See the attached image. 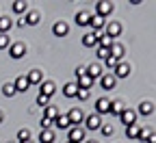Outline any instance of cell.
<instances>
[{"mask_svg": "<svg viewBox=\"0 0 156 143\" xmlns=\"http://www.w3.org/2000/svg\"><path fill=\"white\" fill-rule=\"evenodd\" d=\"M100 130H102V134H104V137H113V134H115V128H113L111 124H102V126H100Z\"/></svg>", "mask_w": 156, "mask_h": 143, "instance_id": "8d00e7d4", "label": "cell"}, {"mask_svg": "<svg viewBox=\"0 0 156 143\" xmlns=\"http://www.w3.org/2000/svg\"><path fill=\"white\" fill-rule=\"evenodd\" d=\"M67 143H69V141H67Z\"/></svg>", "mask_w": 156, "mask_h": 143, "instance_id": "bcb514c9", "label": "cell"}, {"mask_svg": "<svg viewBox=\"0 0 156 143\" xmlns=\"http://www.w3.org/2000/svg\"><path fill=\"white\" fill-rule=\"evenodd\" d=\"M58 115H61V113H58V109H56V106H46V115H44V117H48L50 121H54Z\"/></svg>", "mask_w": 156, "mask_h": 143, "instance_id": "4dcf8cb0", "label": "cell"}, {"mask_svg": "<svg viewBox=\"0 0 156 143\" xmlns=\"http://www.w3.org/2000/svg\"><path fill=\"white\" fill-rule=\"evenodd\" d=\"M89 95H91V91H89V89H78V91H76V98L80 100V102L89 100Z\"/></svg>", "mask_w": 156, "mask_h": 143, "instance_id": "f35d334b", "label": "cell"}, {"mask_svg": "<svg viewBox=\"0 0 156 143\" xmlns=\"http://www.w3.org/2000/svg\"><path fill=\"white\" fill-rule=\"evenodd\" d=\"M89 20H91V13L89 11H78L76 13V24L78 26H89Z\"/></svg>", "mask_w": 156, "mask_h": 143, "instance_id": "ffe728a7", "label": "cell"}, {"mask_svg": "<svg viewBox=\"0 0 156 143\" xmlns=\"http://www.w3.org/2000/svg\"><path fill=\"white\" fill-rule=\"evenodd\" d=\"M52 126H54V128H58V130H69V128H72L67 115H58V117L52 121Z\"/></svg>", "mask_w": 156, "mask_h": 143, "instance_id": "9a60e30c", "label": "cell"}, {"mask_svg": "<svg viewBox=\"0 0 156 143\" xmlns=\"http://www.w3.org/2000/svg\"><path fill=\"white\" fill-rule=\"evenodd\" d=\"M136 113H139V115H152L154 113V106L150 104V102H141V104H139V111H136Z\"/></svg>", "mask_w": 156, "mask_h": 143, "instance_id": "f546056e", "label": "cell"}, {"mask_svg": "<svg viewBox=\"0 0 156 143\" xmlns=\"http://www.w3.org/2000/svg\"><path fill=\"white\" fill-rule=\"evenodd\" d=\"M22 141H30V130L28 128H20L17 130V143H22Z\"/></svg>", "mask_w": 156, "mask_h": 143, "instance_id": "1f68e13d", "label": "cell"}, {"mask_svg": "<svg viewBox=\"0 0 156 143\" xmlns=\"http://www.w3.org/2000/svg\"><path fill=\"white\" fill-rule=\"evenodd\" d=\"M119 119H122V124H124V126H132V124H136V111L126 109V111L119 115Z\"/></svg>", "mask_w": 156, "mask_h": 143, "instance_id": "9c48e42d", "label": "cell"}, {"mask_svg": "<svg viewBox=\"0 0 156 143\" xmlns=\"http://www.w3.org/2000/svg\"><path fill=\"white\" fill-rule=\"evenodd\" d=\"M54 91H56V87H54V83H50V80H46V83L39 85V93H41V95L52 98V95H54Z\"/></svg>", "mask_w": 156, "mask_h": 143, "instance_id": "e0dca14e", "label": "cell"}, {"mask_svg": "<svg viewBox=\"0 0 156 143\" xmlns=\"http://www.w3.org/2000/svg\"><path fill=\"white\" fill-rule=\"evenodd\" d=\"M67 141H69V143H83V141H85V128L72 126L69 132H67Z\"/></svg>", "mask_w": 156, "mask_h": 143, "instance_id": "6da1fadb", "label": "cell"}, {"mask_svg": "<svg viewBox=\"0 0 156 143\" xmlns=\"http://www.w3.org/2000/svg\"><path fill=\"white\" fill-rule=\"evenodd\" d=\"M2 119H5V115H2V111H0V124H2Z\"/></svg>", "mask_w": 156, "mask_h": 143, "instance_id": "7bdbcfd3", "label": "cell"}, {"mask_svg": "<svg viewBox=\"0 0 156 143\" xmlns=\"http://www.w3.org/2000/svg\"><path fill=\"white\" fill-rule=\"evenodd\" d=\"M67 30H69V26H67L65 22H61V20H58V22H54V26H52V33H54L56 37H65Z\"/></svg>", "mask_w": 156, "mask_h": 143, "instance_id": "ac0fdd59", "label": "cell"}, {"mask_svg": "<svg viewBox=\"0 0 156 143\" xmlns=\"http://www.w3.org/2000/svg\"><path fill=\"white\" fill-rule=\"evenodd\" d=\"M26 11H28V2H24V0H15V2H13V13L24 15Z\"/></svg>", "mask_w": 156, "mask_h": 143, "instance_id": "4316f807", "label": "cell"}, {"mask_svg": "<svg viewBox=\"0 0 156 143\" xmlns=\"http://www.w3.org/2000/svg\"><path fill=\"white\" fill-rule=\"evenodd\" d=\"M2 95H5V98H13V95H15L13 83H5V85H2Z\"/></svg>", "mask_w": 156, "mask_h": 143, "instance_id": "d6a6232c", "label": "cell"}, {"mask_svg": "<svg viewBox=\"0 0 156 143\" xmlns=\"http://www.w3.org/2000/svg\"><path fill=\"white\" fill-rule=\"evenodd\" d=\"M26 78H28L30 85H41V83H44V72H41V70H30Z\"/></svg>", "mask_w": 156, "mask_h": 143, "instance_id": "2e32d148", "label": "cell"}, {"mask_svg": "<svg viewBox=\"0 0 156 143\" xmlns=\"http://www.w3.org/2000/svg\"><path fill=\"white\" fill-rule=\"evenodd\" d=\"M95 52H98L95 56H98V59H102V61H104L106 56H111V48H100V46H98V50H95Z\"/></svg>", "mask_w": 156, "mask_h": 143, "instance_id": "74e56055", "label": "cell"}, {"mask_svg": "<svg viewBox=\"0 0 156 143\" xmlns=\"http://www.w3.org/2000/svg\"><path fill=\"white\" fill-rule=\"evenodd\" d=\"M104 35H108L113 41H115V37H119L122 35V24L119 22H106V26H104Z\"/></svg>", "mask_w": 156, "mask_h": 143, "instance_id": "277c9868", "label": "cell"}, {"mask_svg": "<svg viewBox=\"0 0 156 143\" xmlns=\"http://www.w3.org/2000/svg\"><path fill=\"white\" fill-rule=\"evenodd\" d=\"M76 87H78V89H89V91H91V87H93V80H91V78L85 74V76H80V78L76 80Z\"/></svg>", "mask_w": 156, "mask_h": 143, "instance_id": "7402d4cb", "label": "cell"}, {"mask_svg": "<svg viewBox=\"0 0 156 143\" xmlns=\"http://www.w3.org/2000/svg\"><path fill=\"white\" fill-rule=\"evenodd\" d=\"M98 46H100V48H111L113 46V39L108 35H104V33H98Z\"/></svg>", "mask_w": 156, "mask_h": 143, "instance_id": "484cf974", "label": "cell"}, {"mask_svg": "<svg viewBox=\"0 0 156 143\" xmlns=\"http://www.w3.org/2000/svg\"><path fill=\"white\" fill-rule=\"evenodd\" d=\"M24 54H26V46H24L22 41H17V44H11V46H9V56H11V59L17 61V59H22Z\"/></svg>", "mask_w": 156, "mask_h": 143, "instance_id": "3957f363", "label": "cell"}, {"mask_svg": "<svg viewBox=\"0 0 156 143\" xmlns=\"http://www.w3.org/2000/svg\"><path fill=\"white\" fill-rule=\"evenodd\" d=\"M11 26H13V20L9 15H0V35H9Z\"/></svg>", "mask_w": 156, "mask_h": 143, "instance_id": "d6986e66", "label": "cell"}, {"mask_svg": "<svg viewBox=\"0 0 156 143\" xmlns=\"http://www.w3.org/2000/svg\"><path fill=\"white\" fill-rule=\"evenodd\" d=\"M89 26H91L95 33H102V28L106 26V20H104V17H100V15H91V20H89Z\"/></svg>", "mask_w": 156, "mask_h": 143, "instance_id": "4fadbf2b", "label": "cell"}, {"mask_svg": "<svg viewBox=\"0 0 156 143\" xmlns=\"http://www.w3.org/2000/svg\"><path fill=\"white\" fill-rule=\"evenodd\" d=\"M126 109H128V106L124 104L122 100H115V102H111V113H113V115H117V117H119V115H122Z\"/></svg>", "mask_w": 156, "mask_h": 143, "instance_id": "44dd1931", "label": "cell"}, {"mask_svg": "<svg viewBox=\"0 0 156 143\" xmlns=\"http://www.w3.org/2000/svg\"><path fill=\"white\" fill-rule=\"evenodd\" d=\"M150 134H152V130H150V128H141L139 139H141V141H147V139H150Z\"/></svg>", "mask_w": 156, "mask_h": 143, "instance_id": "ab89813d", "label": "cell"}, {"mask_svg": "<svg viewBox=\"0 0 156 143\" xmlns=\"http://www.w3.org/2000/svg\"><path fill=\"white\" fill-rule=\"evenodd\" d=\"M100 85H102V89H115V85H117V78L108 72V74H102V78H100Z\"/></svg>", "mask_w": 156, "mask_h": 143, "instance_id": "30bf717a", "label": "cell"}, {"mask_svg": "<svg viewBox=\"0 0 156 143\" xmlns=\"http://www.w3.org/2000/svg\"><path fill=\"white\" fill-rule=\"evenodd\" d=\"M76 91H78L76 83H65L63 85V95L65 98H76Z\"/></svg>", "mask_w": 156, "mask_h": 143, "instance_id": "d4e9b609", "label": "cell"}, {"mask_svg": "<svg viewBox=\"0 0 156 143\" xmlns=\"http://www.w3.org/2000/svg\"><path fill=\"white\" fill-rule=\"evenodd\" d=\"M100 126H102V117L100 115H87L85 117V128L87 130H100Z\"/></svg>", "mask_w": 156, "mask_h": 143, "instance_id": "7a4b0ae2", "label": "cell"}, {"mask_svg": "<svg viewBox=\"0 0 156 143\" xmlns=\"http://www.w3.org/2000/svg\"><path fill=\"white\" fill-rule=\"evenodd\" d=\"M67 119H69V124H72V126H78L80 121H85V115H83L80 109H72V111L67 113Z\"/></svg>", "mask_w": 156, "mask_h": 143, "instance_id": "7c38bea8", "label": "cell"}, {"mask_svg": "<svg viewBox=\"0 0 156 143\" xmlns=\"http://www.w3.org/2000/svg\"><path fill=\"white\" fill-rule=\"evenodd\" d=\"M115 78H128L130 76V65L128 63H122V61H119V63H117V67L111 72Z\"/></svg>", "mask_w": 156, "mask_h": 143, "instance_id": "52a82bcc", "label": "cell"}, {"mask_svg": "<svg viewBox=\"0 0 156 143\" xmlns=\"http://www.w3.org/2000/svg\"><path fill=\"white\" fill-rule=\"evenodd\" d=\"M74 74H76V78H80V76H85V74H87V67H85V65H78Z\"/></svg>", "mask_w": 156, "mask_h": 143, "instance_id": "60d3db41", "label": "cell"}, {"mask_svg": "<svg viewBox=\"0 0 156 143\" xmlns=\"http://www.w3.org/2000/svg\"><path fill=\"white\" fill-rule=\"evenodd\" d=\"M83 46L85 48H98V33L95 30H89L83 35Z\"/></svg>", "mask_w": 156, "mask_h": 143, "instance_id": "ba28073f", "label": "cell"}, {"mask_svg": "<svg viewBox=\"0 0 156 143\" xmlns=\"http://www.w3.org/2000/svg\"><path fill=\"white\" fill-rule=\"evenodd\" d=\"M22 143H33V141H22Z\"/></svg>", "mask_w": 156, "mask_h": 143, "instance_id": "f6af8a7d", "label": "cell"}, {"mask_svg": "<svg viewBox=\"0 0 156 143\" xmlns=\"http://www.w3.org/2000/svg\"><path fill=\"white\" fill-rule=\"evenodd\" d=\"M117 63H119V61H117L115 56H106V59H104V65H106V67H108L111 72H113V70L117 67Z\"/></svg>", "mask_w": 156, "mask_h": 143, "instance_id": "d590c367", "label": "cell"}, {"mask_svg": "<svg viewBox=\"0 0 156 143\" xmlns=\"http://www.w3.org/2000/svg\"><path fill=\"white\" fill-rule=\"evenodd\" d=\"M87 76L93 80V83H95V80H100V78H102V67L98 65V63H91V65H87Z\"/></svg>", "mask_w": 156, "mask_h": 143, "instance_id": "5bb4252c", "label": "cell"}, {"mask_svg": "<svg viewBox=\"0 0 156 143\" xmlns=\"http://www.w3.org/2000/svg\"><path fill=\"white\" fill-rule=\"evenodd\" d=\"M24 22H26L28 26H37V24H39V13H37V11H28V13L24 15Z\"/></svg>", "mask_w": 156, "mask_h": 143, "instance_id": "603a6c76", "label": "cell"}, {"mask_svg": "<svg viewBox=\"0 0 156 143\" xmlns=\"http://www.w3.org/2000/svg\"><path fill=\"white\" fill-rule=\"evenodd\" d=\"M111 113V100L108 98H100L95 102V115H106Z\"/></svg>", "mask_w": 156, "mask_h": 143, "instance_id": "5b68a950", "label": "cell"}, {"mask_svg": "<svg viewBox=\"0 0 156 143\" xmlns=\"http://www.w3.org/2000/svg\"><path fill=\"white\" fill-rule=\"evenodd\" d=\"M85 143H98V141H85Z\"/></svg>", "mask_w": 156, "mask_h": 143, "instance_id": "ee69618b", "label": "cell"}, {"mask_svg": "<svg viewBox=\"0 0 156 143\" xmlns=\"http://www.w3.org/2000/svg\"><path fill=\"white\" fill-rule=\"evenodd\" d=\"M37 106H41V109L50 106V98H48V95H41V93H39V95H37Z\"/></svg>", "mask_w": 156, "mask_h": 143, "instance_id": "836d02e7", "label": "cell"}, {"mask_svg": "<svg viewBox=\"0 0 156 143\" xmlns=\"http://www.w3.org/2000/svg\"><path fill=\"white\" fill-rule=\"evenodd\" d=\"M111 56H115L117 61H122V56H124V46L113 41V46H111Z\"/></svg>", "mask_w": 156, "mask_h": 143, "instance_id": "83f0119b", "label": "cell"}, {"mask_svg": "<svg viewBox=\"0 0 156 143\" xmlns=\"http://www.w3.org/2000/svg\"><path fill=\"white\" fill-rule=\"evenodd\" d=\"M113 2H98L95 5V15H100V17H108L113 13Z\"/></svg>", "mask_w": 156, "mask_h": 143, "instance_id": "8992f818", "label": "cell"}, {"mask_svg": "<svg viewBox=\"0 0 156 143\" xmlns=\"http://www.w3.org/2000/svg\"><path fill=\"white\" fill-rule=\"evenodd\" d=\"M147 143H156V132H152V134H150V139H147Z\"/></svg>", "mask_w": 156, "mask_h": 143, "instance_id": "b9f144b4", "label": "cell"}, {"mask_svg": "<svg viewBox=\"0 0 156 143\" xmlns=\"http://www.w3.org/2000/svg\"><path fill=\"white\" fill-rule=\"evenodd\" d=\"M139 132H141V126H139V124L126 126V137H128V139H139Z\"/></svg>", "mask_w": 156, "mask_h": 143, "instance_id": "cb8c5ba5", "label": "cell"}, {"mask_svg": "<svg viewBox=\"0 0 156 143\" xmlns=\"http://www.w3.org/2000/svg\"><path fill=\"white\" fill-rule=\"evenodd\" d=\"M13 87H15V93H24V91H28L30 83H28V78H26V76H17V78H15V83H13Z\"/></svg>", "mask_w": 156, "mask_h": 143, "instance_id": "8fae6325", "label": "cell"}, {"mask_svg": "<svg viewBox=\"0 0 156 143\" xmlns=\"http://www.w3.org/2000/svg\"><path fill=\"white\" fill-rule=\"evenodd\" d=\"M39 141L41 143H54V130H41L39 132Z\"/></svg>", "mask_w": 156, "mask_h": 143, "instance_id": "f1b7e54d", "label": "cell"}, {"mask_svg": "<svg viewBox=\"0 0 156 143\" xmlns=\"http://www.w3.org/2000/svg\"><path fill=\"white\" fill-rule=\"evenodd\" d=\"M11 46V37L9 35H0V50H9Z\"/></svg>", "mask_w": 156, "mask_h": 143, "instance_id": "e575fe53", "label": "cell"}]
</instances>
